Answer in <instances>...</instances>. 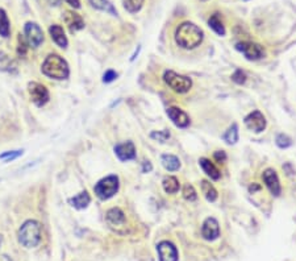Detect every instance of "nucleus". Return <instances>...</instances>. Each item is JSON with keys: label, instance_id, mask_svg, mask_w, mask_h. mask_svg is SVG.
I'll use <instances>...</instances> for the list:
<instances>
[{"label": "nucleus", "instance_id": "24", "mask_svg": "<svg viewBox=\"0 0 296 261\" xmlns=\"http://www.w3.org/2000/svg\"><path fill=\"white\" fill-rule=\"evenodd\" d=\"M202 190H203V194H204V197L207 198V201H209V202H215L216 199H217V191H216V189L213 187L211 185V182H208V181H202Z\"/></svg>", "mask_w": 296, "mask_h": 261}, {"label": "nucleus", "instance_id": "29", "mask_svg": "<svg viewBox=\"0 0 296 261\" xmlns=\"http://www.w3.org/2000/svg\"><path fill=\"white\" fill-rule=\"evenodd\" d=\"M23 149H21V150H20V149H18V150H8V152H4V153L0 154V160L4 162L14 161V160L20 157V156H23Z\"/></svg>", "mask_w": 296, "mask_h": 261}, {"label": "nucleus", "instance_id": "26", "mask_svg": "<svg viewBox=\"0 0 296 261\" xmlns=\"http://www.w3.org/2000/svg\"><path fill=\"white\" fill-rule=\"evenodd\" d=\"M144 1L145 0H122V5L129 14H137L142 8Z\"/></svg>", "mask_w": 296, "mask_h": 261}, {"label": "nucleus", "instance_id": "14", "mask_svg": "<svg viewBox=\"0 0 296 261\" xmlns=\"http://www.w3.org/2000/svg\"><path fill=\"white\" fill-rule=\"evenodd\" d=\"M263 181H265V185L267 186V189L270 190V193L278 197L280 194V184H279V178L277 176V171L274 169H266L263 171Z\"/></svg>", "mask_w": 296, "mask_h": 261}, {"label": "nucleus", "instance_id": "22", "mask_svg": "<svg viewBox=\"0 0 296 261\" xmlns=\"http://www.w3.org/2000/svg\"><path fill=\"white\" fill-rule=\"evenodd\" d=\"M161 161L163 168L169 171H175L180 168L179 158L176 157V156H173V154H163Z\"/></svg>", "mask_w": 296, "mask_h": 261}, {"label": "nucleus", "instance_id": "23", "mask_svg": "<svg viewBox=\"0 0 296 261\" xmlns=\"http://www.w3.org/2000/svg\"><path fill=\"white\" fill-rule=\"evenodd\" d=\"M11 35V23H9L8 15L4 9L0 8V36L7 38Z\"/></svg>", "mask_w": 296, "mask_h": 261}, {"label": "nucleus", "instance_id": "3", "mask_svg": "<svg viewBox=\"0 0 296 261\" xmlns=\"http://www.w3.org/2000/svg\"><path fill=\"white\" fill-rule=\"evenodd\" d=\"M17 239L18 243L23 247L28 248V249L36 248L42 239V228H41L40 222L35 221V219L24 222L21 227L18 228Z\"/></svg>", "mask_w": 296, "mask_h": 261}, {"label": "nucleus", "instance_id": "5", "mask_svg": "<svg viewBox=\"0 0 296 261\" xmlns=\"http://www.w3.org/2000/svg\"><path fill=\"white\" fill-rule=\"evenodd\" d=\"M163 81L166 83L171 90H174L175 93H179V94H184L190 91V89L192 87V81L189 77H184V75H179L175 72H166L163 74Z\"/></svg>", "mask_w": 296, "mask_h": 261}, {"label": "nucleus", "instance_id": "31", "mask_svg": "<svg viewBox=\"0 0 296 261\" xmlns=\"http://www.w3.org/2000/svg\"><path fill=\"white\" fill-rule=\"evenodd\" d=\"M183 197L184 199H187V201H190V202H192V201H196L197 198V194H196V190L193 189L192 185H186L183 187Z\"/></svg>", "mask_w": 296, "mask_h": 261}, {"label": "nucleus", "instance_id": "27", "mask_svg": "<svg viewBox=\"0 0 296 261\" xmlns=\"http://www.w3.org/2000/svg\"><path fill=\"white\" fill-rule=\"evenodd\" d=\"M208 24H209V27H211L212 29H213V31L217 33V35H220V36H224V35H225V28H224V25H223V23H221L219 14L213 15V16L209 19Z\"/></svg>", "mask_w": 296, "mask_h": 261}, {"label": "nucleus", "instance_id": "38", "mask_svg": "<svg viewBox=\"0 0 296 261\" xmlns=\"http://www.w3.org/2000/svg\"><path fill=\"white\" fill-rule=\"evenodd\" d=\"M150 170H152V165H150V162L145 161L144 162V171L146 173V171H150Z\"/></svg>", "mask_w": 296, "mask_h": 261}, {"label": "nucleus", "instance_id": "10", "mask_svg": "<svg viewBox=\"0 0 296 261\" xmlns=\"http://www.w3.org/2000/svg\"><path fill=\"white\" fill-rule=\"evenodd\" d=\"M245 126L254 132H262L266 128V119L260 111H253L245 117Z\"/></svg>", "mask_w": 296, "mask_h": 261}, {"label": "nucleus", "instance_id": "37", "mask_svg": "<svg viewBox=\"0 0 296 261\" xmlns=\"http://www.w3.org/2000/svg\"><path fill=\"white\" fill-rule=\"evenodd\" d=\"M66 3H68L70 7H72V8H81V0H66Z\"/></svg>", "mask_w": 296, "mask_h": 261}, {"label": "nucleus", "instance_id": "36", "mask_svg": "<svg viewBox=\"0 0 296 261\" xmlns=\"http://www.w3.org/2000/svg\"><path fill=\"white\" fill-rule=\"evenodd\" d=\"M215 160L217 162H225V160H226V154H225V152H223V150H217V152H215Z\"/></svg>", "mask_w": 296, "mask_h": 261}, {"label": "nucleus", "instance_id": "20", "mask_svg": "<svg viewBox=\"0 0 296 261\" xmlns=\"http://www.w3.org/2000/svg\"><path fill=\"white\" fill-rule=\"evenodd\" d=\"M88 1H90L91 7H94L95 9L108 12V14H111L112 16H117L116 8L113 7V4L109 0H88Z\"/></svg>", "mask_w": 296, "mask_h": 261}, {"label": "nucleus", "instance_id": "19", "mask_svg": "<svg viewBox=\"0 0 296 261\" xmlns=\"http://www.w3.org/2000/svg\"><path fill=\"white\" fill-rule=\"evenodd\" d=\"M90 202H91L90 194L87 193L86 190L78 194V195H75V197H72V198L69 199V203L71 205L72 207L76 208V210H83V208H86L88 205H90Z\"/></svg>", "mask_w": 296, "mask_h": 261}, {"label": "nucleus", "instance_id": "28", "mask_svg": "<svg viewBox=\"0 0 296 261\" xmlns=\"http://www.w3.org/2000/svg\"><path fill=\"white\" fill-rule=\"evenodd\" d=\"M223 139L228 143V144H236L238 141V128L236 124H233V126L230 127L228 130H226V133H225L224 136H223Z\"/></svg>", "mask_w": 296, "mask_h": 261}, {"label": "nucleus", "instance_id": "1", "mask_svg": "<svg viewBox=\"0 0 296 261\" xmlns=\"http://www.w3.org/2000/svg\"><path fill=\"white\" fill-rule=\"evenodd\" d=\"M204 33L192 23H183L175 31V41L183 49H195L202 44Z\"/></svg>", "mask_w": 296, "mask_h": 261}, {"label": "nucleus", "instance_id": "33", "mask_svg": "<svg viewBox=\"0 0 296 261\" xmlns=\"http://www.w3.org/2000/svg\"><path fill=\"white\" fill-rule=\"evenodd\" d=\"M232 79H233V82H236L237 85H243V83H245V81H246V74H245L243 70H236L233 75H232Z\"/></svg>", "mask_w": 296, "mask_h": 261}, {"label": "nucleus", "instance_id": "21", "mask_svg": "<svg viewBox=\"0 0 296 261\" xmlns=\"http://www.w3.org/2000/svg\"><path fill=\"white\" fill-rule=\"evenodd\" d=\"M16 62L4 52H0V72L16 73Z\"/></svg>", "mask_w": 296, "mask_h": 261}, {"label": "nucleus", "instance_id": "30", "mask_svg": "<svg viewBox=\"0 0 296 261\" xmlns=\"http://www.w3.org/2000/svg\"><path fill=\"white\" fill-rule=\"evenodd\" d=\"M28 48H29V45H28L27 40H25V37L23 36V35H18L17 37V54L18 57H25L28 53Z\"/></svg>", "mask_w": 296, "mask_h": 261}, {"label": "nucleus", "instance_id": "39", "mask_svg": "<svg viewBox=\"0 0 296 261\" xmlns=\"http://www.w3.org/2000/svg\"><path fill=\"white\" fill-rule=\"evenodd\" d=\"M48 3H49L50 5H54V7H57V5L61 4V0H48Z\"/></svg>", "mask_w": 296, "mask_h": 261}, {"label": "nucleus", "instance_id": "4", "mask_svg": "<svg viewBox=\"0 0 296 261\" xmlns=\"http://www.w3.org/2000/svg\"><path fill=\"white\" fill-rule=\"evenodd\" d=\"M119 187H120L119 177L108 176L105 178H102L98 184L95 185L94 191L99 198L105 201V199L112 198L113 195L119 191Z\"/></svg>", "mask_w": 296, "mask_h": 261}, {"label": "nucleus", "instance_id": "2", "mask_svg": "<svg viewBox=\"0 0 296 261\" xmlns=\"http://www.w3.org/2000/svg\"><path fill=\"white\" fill-rule=\"evenodd\" d=\"M41 73L50 79L63 81L70 75V69L66 59L59 54H49L41 65Z\"/></svg>", "mask_w": 296, "mask_h": 261}, {"label": "nucleus", "instance_id": "16", "mask_svg": "<svg viewBox=\"0 0 296 261\" xmlns=\"http://www.w3.org/2000/svg\"><path fill=\"white\" fill-rule=\"evenodd\" d=\"M49 35L52 37V40L62 49H66L69 45V40L66 35H65V31L63 28L58 24H54V25H50L49 28Z\"/></svg>", "mask_w": 296, "mask_h": 261}, {"label": "nucleus", "instance_id": "12", "mask_svg": "<svg viewBox=\"0 0 296 261\" xmlns=\"http://www.w3.org/2000/svg\"><path fill=\"white\" fill-rule=\"evenodd\" d=\"M115 154L120 161H129L136 158V147L132 141H126L115 147Z\"/></svg>", "mask_w": 296, "mask_h": 261}, {"label": "nucleus", "instance_id": "17", "mask_svg": "<svg viewBox=\"0 0 296 261\" xmlns=\"http://www.w3.org/2000/svg\"><path fill=\"white\" fill-rule=\"evenodd\" d=\"M107 222L109 225H122L125 224V214L119 207H113L107 211Z\"/></svg>", "mask_w": 296, "mask_h": 261}, {"label": "nucleus", "instance_id": "7", "mask_svg": "<svg viewBox=\"0 0 296 261\" xmlns=\"http://www.w3.org/2000/svg\"><path fill=\"white\" fill-rule=\"evenodd\" d=\"M24 37L27 40L28 45L33 49H37L44 42V32L38 24L33 21H28L24 25Z\"/></svg>", "mask_w": 296, "mask_h": 261}, {"label": "nucleus", "instance_id": "6", "mask_svg": "<svg viewBox=\"0 0 296 261\" xmlns=\"http://www.w3.org/2000/svg\"><path fill=\"white\" fill-rule=\"evenodd\" d=\"M28 93H29V96H31L33 104L37 107H44L50 99L49 90L38 82H29L28 83Z\"/></svg>", "mask_w": 296, "mask_h": 261}, {"label": "nucleus", "instance_id": "35", "mask_svg": "<svg viewBox=\"0 0 296 261\" xmlns=\"http://www.w3.org/2000/svg\"><path fill=\"white\" fill-rule=\"evenodd\" d=\"M116 78H117V73L115 72V70H107V72L104 73L103 82L104 83H111V82L115 81Z\"/></svg>", "mask_w": 296, "mask_h": 261}, {"label": "nucleus", "instance_id": "18", "mask_svg": "<svg viewBox=\"0 0 296 261\" xmlns=\"http://www.w3.org/2000/svg\"><path fill=\"white\" fill-rule=\"evenodd\" d=\"M199 164H200V167H202V169L204 170V173H206L207 176L211 177V180H220L221 177V173L220 170L217 169V168L215 167V164L213 162H211L208 158H200L199 160Z\"/></svg>", "mask_w": 296, "mask_h": 261}, {"label": "nucleus", "instance_id": "40", "mask_svg": "<svg viewBox=\"0 0 296 261\" xmlns=\"http://www.w3.org/2000/svg\"><path fill=\"white\" fill-rule=\"evenodd\" d=\"M1 243H3V236L0 235V245H1Z\"/></svg>", "mask_w": 296, "mask_h": 261}, {"label": "nucleus", "instance_id": "8", "mask_svg": "<svg viewBox=\"0 0 296 261\" xmlns=\"http://www.w3.org/2000/svg\"><path fill=\"white\" fill-rule=\"evenodd\" d=\"M236 49L246 57L249 61H257L265 57V50L256 42H238Z\"/></svg>", "mask_w": 296, "mask_h": 261}, {"label": "nucleus", "instance_id": "11", "mask_svg": "<svg viewBox=\"0 0 296 261\" xmlns=\"http://www.w3.org/2000/svg\"><path fill=\"white\" fill-rule=\"evenodd\" d=\"M202 235L206 240H215L219 238L220 235V227H219V222L215 218H207L202 227Z\"/></svg>", "mask_w": 296, "mask_h": 261}, {"label": "nucleus", "instance_id": "32", "mask_svg": "<svg viewBox=\"0 0 296 261\" xmlns=\"http://www.w3.org/2000/svg\"><path fill=\"white\" fill-rule=\"evenodd\" d=\"M291 144H292V141L288 136L283 135V133H280V135L277 136V145H278L279 148H288V147H290Z\"/></svg>", "mask_w": 296, "mask_h": 261}, {"label": "nucleus", "instance_id": "15", "mask_svg": "<svg viewBox=\"0 0 296 261\" xmlns=\"http://www.w3.org/2000/svg\"><path fill=\"white\" fill-rule=\"evenodd\" d=\"M63 20H65V23H66L71 33L81 31V29L85 28V21H83L81 15L75 14L72 11H65L63 12Z\"/></svg>", "mask_w": 296, "mask_h": 261}, {"label": "nucleus", "instance_id": "25", "mask_svg": "<svg viewBox=\"0 0 296 261\" xmlns=\"http://www.w3.org/2000/svg\"><path fill=\"white\" fill-rule=\"evenodd\" d=\"M162 185H163V189L167 194H175L179 190V181L175 177H166Z\"/></svg>", "mask_w": 296, "mask_h": 261}, {"label": "nucleus", "instance_id": "13", "mask_svg": "<svg viewBox=\"0 0 296 261\" xmlns=\"http://www.w3.org/2000/svg\"><path fill=\"white\" fill-rule=\"evenodd\" d=\"M167 116L178 128H187L190 126V117L187 113L178 107L167 108Z\"/></svg>", "mask_w": 296, "mask_h": 261}, {"label": "nucleus", "instance_id": "9", "mask_svg": "<svg viewBox=\"0 0 296 261\" xmlns=\"http://www.w3.org/2000/svg\"><path fill=\"white\" fill-rule=\"evenodd\" d=\"M159 261H178V249L170 242H161L157 245Z\"/></svg>", "mask_w": 296, "mask_h": 261}, {"label": "nucleus", "instance_id": "34", "mask_svg": "<svg viewBox=\"0 0 296 261\" xmlns=\"http://www.w3.org/2000/svg\"><path fill=\"white\" fill-rule=\"evenodd\" d=\"M153 139H157L158 141L161 143H165L169 137H170V133L167 130H161V132H153L152 133Z\"/></svg>", "mask_w": 296, "mask_h": 261}]
</instances>
